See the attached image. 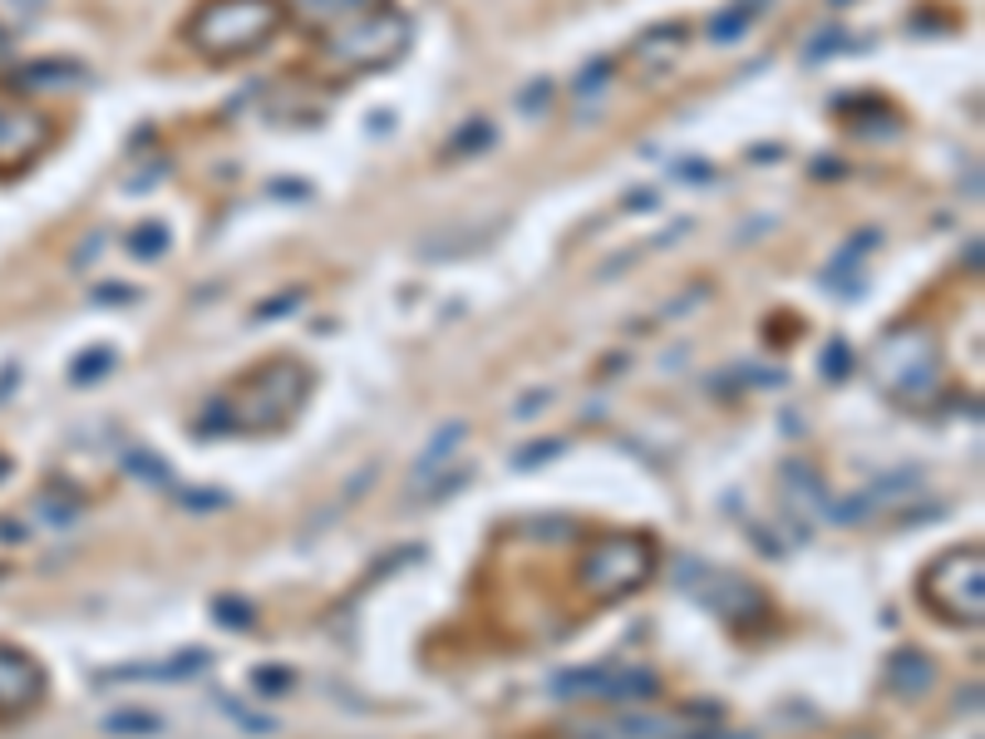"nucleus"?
I'll use <instances>...</instances> for the list:
<instances>
[{
  "label": "nucleus",
  "mask_w": 985,
  "mask_h": 739,
  "mask_svg": "<svg viewBox=\"0 0 985 739\" xmlns=\"http://www.w3.org/2000/svg\"><path fill=\"white\" fill-rule=\"evenodd\" d=\"M40 700H45V671H40V661L15 646H0V720L30 715Z\"/></svg>",
  "instance_id": "8"
},
{
  "label": "nucleus",
  "mask_w": 985,
  "mask_h": 739,
  "mask_svg": "<svg viewBox=\"0 0 985 739\" xmlns=\"http://www.w3.org/2000/svg\"><path fill=\"white\" fill-rule=\"evenodd\" d=\"M557 449H563V443H537L533 453H517V469H527V463H543V459H553Z\"/></svg>",
  "instance_id": "20"
},
{
  "label": "nucleus",
  "mask_w": 985,
  "mask_h": 739,
  "mask_svg": "<svg viewBox=\"0 0 985 739\" xmlns=\"http://www.w3.org/2000/svg\"><path fill=\"white\" fill-rule=\"evenodd\" d=\"M675 587L690 591L700 607L735 621V626H754V621L769 617V597L749 582V577L719 572V567H709V563H681L675 567Z\"/></svg>",
  "instance_id": "6"
},
{
  "label": "nucleus",
  "mask_w": 985,
  "mask_h": 739,
  "mask_svg": "<svg viewBox=\"0 0 985 739\" xmlns=\"http://www.w3.org/2000/svg\"><path fill=\"white\" fill-rule=\"evenodd\" d=\"M651 563H655V543L645 533L597 537L577 563V587L591 601H621L651 577Z\"/></svg>",
  "instance_id": "3"
},
{
  "label": "nucleus",
  "mask_w": 985,
  "mask_h": 739,
  "mask_svg": "<svg viewBox=\"0 0 985 739\" xmlns=\"http://www.w3.org/2000/svg\"><path fill=\"white\" fill-rule=\"evenodd\" d=\"M921 597L931 601V611L956 626H981L985 617V567H981V547H956V553L936 557L921 572Z\"/></svg>",
  "instance_id": "5"
},
{
  "label": "nucleus",
  "mask_w": 985,
  "mask_h": 739,
  "mask_svg": "<svg viewBox=\"0 0 985 739\" xmlns=\"http://www.w3.org/2000/svg\"><path fill=\"white\" fill-rule=\"evenodd\" d=\"M129 473H139V479H148V483H168V469H163V459H153V453H148V449L129 453Z\"/></svg>",
  "instance_id": "17"
},
{
  "label": "nucleus",
  "mask_w": 985,
  "mask_h": 739,
  "mask_svg": "<svg viewBox=\"0 0 985 739\" xmlns=\"http://www.w3.org/2000/svg\"><path fill=\"white\" fill-rule=\"evenodd\" d=\"M887 685H892L902 700H917V695H927L931 685H936V665L927 661V651L902 646L887 656Z\"/></svg>",
  "instance_id": "10"
},
{
  "label": "nucleus",
  "mask_w": 985,
  "mask_h": 739,
  "mask_svg": "<svg viewBox=\"0 0 985 739\" xmlns=\"http://www.w3.org/2000/svg\"><path fill=\"white\" fill-rule=\"evenodd\" d=\"M251 685H257L261 695H286L296 685V671H286V665H257V671H251Z\"/></svg>",
  "instance_id": "14"
},
{
  "label": "nucleus",
  "mask_w": 985,
  "mask_h": 739,
  "mask_svg": "<svg viewBox=\"0 0 985 739\" xmlns=\"http://www.w3.org/2000/svg\"><path fill=\"white\" fill-rule=\"evenodd\" d=\"M277 6L315 40L335 79L395 65L409 45V15L395 0H277Z\"/></svg>",
  "instance_id": "1"
},
{
  "label": "nucleus",
  "mask_w": 985,
  "mask_h": 739,
  "mask_svg": "<svg viewBox=\"0 0 985 739\" xmlns=\"http://www.w3.org/2000/svg\"><path fill=\"white\" fill-rule=\"evenodd\" d=\"M681 739H749V735H729V730H719V725H685Z\"/></svg>",
  "instance_id": "18"
},
{
  "label": "nucleus",
  "mask_w": 985,
  "mask_h": 739,
  "mask_svg": "<svg viewBox=\"0 0 985 739\" xmlns=\"http://www.w3.org/2000/svg\"><path fill=\"white\" fill-rule=\"evenodd\" d=\"M30 94L40 89H25L20 79L10 89H0V178L35 168L60 143V119L50 109H40Z\"/></svg>",
  "instance_id": "4"
},
{
  "label": "nucleus",
  "mask_w": 985,
  "mask_h": 739,
  "mask_svg": "<svg viewBox=\"0 0 985 739\" xmlns=\"http://www.w3.org/2000/svg\"><path fill=\"white\" fill-rule=\"evenodd\" d=\"M40 513H50L55 527H69L74 517H79V499H55V493H45V499H40Z\"/></svg>",
  "instance_id": "16"
},
{
  "label": "nucleus",
  "mask_w": 985,
  "mask_h": 739,
  "mask_svg": "<svg viewBox=\"0 0 985 739\" xmlns=\"http://www.w3.org/2000/svg\"><path fill=\"white\" fill-rule=\"evenodd\" d=\"M212 617H217L222 626L242 631V626H251V617H257V611H251L242 597H222V601H212Z\"/></svg>",
  "instance_id": "15"
},
{
  "label": "nucleus",
  "mask_w": 985,
  "mask_h": 739,
  "mask_svg": "<svg viewBox=\"0 0 985 739\" xmlns=\"http://www.w3.org/2000/svg\"><path fill=\"white\" fill-rule=\"evenodd\" d=\"M281 6L277 0H203L188 15V45L203 50L207 60H247L277 40Z\"/></svg>",
  "instance_id": "2"
},
{
  "label": "nucleus",
  "mask_w": 985,
  "mask_h": 739,
  "mask_svg": "<svg viewBox=\"0 0 985 739\" xmlns=\"http://www.w3.org/2000/svg\"><path fill=\"white\" fill-rule=\"evenodd\" d=\"M685 725L655 720V715H621V720H577L563 739H681Z\"/></svg>",
  "instance_id": "9"
},
{
  "label": "nucleus",
  "mask_w": 985,
  "mask_h": 739,
  "mask_svg": "<svg viewBox=\"0 0 985 739\" xmlns=\"http://www.w3.org/2000/svg\"><path fill=\"white\" fill-rule=\"evenodd\" d=\"M104 730L109 735H163V720L148 715V710H119V715L104 720Z\"/></svg>",
  "instance_id": "13"
},
{
  "label": "nucleus",
  "mask_w": 985,
  "mask_h": 739,
  "mask_svg": "<svg viewBox=\"0 0 985 739\" xmlns=\"http://www.w3.org/2000/svg\"><path fill=\"white\" fill-rule=\"evenodd\" d=\"M655 690H661L655 675L641 665H587V671H563L553 681V695H563V700H645Z\"/></svg>",
  "instance_id": "7"
},
{
  "label": "nucleus",
  "mask_w": 985,
  "mask_h": 739,
  "mask_svg": "<svg viewBox=\"0 0 985 739\" xmlns=\"http://www.w3.org/2000/svg\"><path fill=\"white\" fill-rule=\"evenodd\" d=\"M463 435H469V425H463V419H459V425H443L439 435H433V443H429V449L419 453V463H415V479H429V473L439 469V463L449 459V453H453V449H459V443H463Z\"/></svg>",
  "instance_id": "12"
},
{
  "label": "nucleus",
  "mask_w": 985,
  "mask_h": 739,
  "mask_svg": "<svg viewBox=\"0 0 985 739\" xmlns=\"http://www.w3.org/2000/svg\"><path fill=\"white\" fill-rule=\"evenodd\" d=\"M188 508H222L227 503V493H183Z\"/></svg>",
  "instance_id": "19"
},
{
  "label": "nucleus",
  "mask_w": 985,
  "mask_h": 739,
  "mask_svg": "<svg viewBox=\"0 0 985 739\" xmlns=\"http://www.w3.org/2000/svg\"><path fill=\"white\" fill-rule=\"evenodd\" d=\"M203 665H207V651H188V656L158 661V665H119V671H104L99 685H114V681H183V675H197Z\"/></svg>",
  "instance_id": "11"
}]
</instances>
